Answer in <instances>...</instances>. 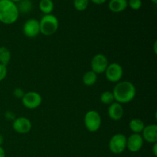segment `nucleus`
<instances>
[{
	"mask_svg": "<svg viewBox=\"0 0 157 157\" xmlns=\"http://www.w3.org/2000/svg\"><path fill=\"white\" fill-rule=\"evenodd\" d=\"M38 7L42 13H44V15H48L52 14V12H53L55 5L52 0H41L38 4Z\"/></svg>",
	"mask_w": 157,
	"mask_h": 157,
	"instance_id": "17",
	"label": "nucleus"
},
{
	"mask_svg": "<svg viewBox=\"0 0 157 157\" xmlns=\"http://www.w3.org/2000/svg\"><path fill=\"white\" fill-rule=\"evenodd\" d=\"M143 139L144 141L149 144H156L157 143V125L150 124L145 126L141 133Z\"/></svg>",
	"mask_w": 157,
	"mask_h": 157,
	"instance_id": "12",
	"label": "nucleus"
},
{
	"mask_svg": "<svg viewBox=\"0 0 157 157\" xmlns=\"http://www.w3.org/2000/svg\"><path fill=\"white\" fill-rule=\"evenodd\" d=\"M18 12L23 14H27L31 12L32 9V2L31 0H21L17 5Z\"/></svg>",
	"mask_w": 157,
	"mask_h": 157,
	"instance_id": "19",
	"label": "nucleus"
},
{
	"mask_svg": "<svg viewBox=\"0 0 157 157\" xmlns=\"http://www.w3.org/2000/svg\"><path fill=\"white\" fill-rule=\"evenodd\" d=\"M150 1H151L152 2L154 3V4H156L157 3V0H150Z\"/></svg>",
	"mask_w": 157,
	"mask_h": 157,
	"instance_id": "31",
	"label": "nucleus"
},
{
	"mask_svg": "<svg viewBox=\"0 0 157 157\" xmlns=\"http://www.w3.org/2000/svg\"><path fill=\"white\" fill-rule=\"evenodd\" d=\"M128 7L127 0H110L108 8L113 13H120Z\"/></svg>",
	"mask_w": 157,
	"mask_h": 157,
	"instance_id": "14",
	"label": "nucleus"
},
{
	"mask_svg": "<svg viewBox=\"0 0 157 157\" xmlns=\"http://www.w3.org/2000/svg\"><path fill=\"white\" fill-rule=\"evenodd\" d=\"M127 5L133 10H139L142 7V1L141 0H129L127 1Z\"/></svg>",
	"mask_w": 157,
	"mask_h": 157,
	"instance_id": "22",
	"label": "nucleus"
},
{
	"mask_svg": "<svg viewBox=\"0 0 157 157\" xmlns=\"http://www.w3.org/2000/svg\"><path fill=\"white\" fill-rule=\"evenodd\" d=\"M144 127V122L139 118H133L129 123V128L133 133H141Z\"/></svg>",
	"mask_w": 157,
	"mask_h": 157,
	"instance_id": "15",
	"label": "nucleus"
},
{
	"mask_svg": "<svg viewBox=\"0 0 157 157\" xmlns=\"http://www.w3.org/2000/svg\"><path fill=\"white\" fill-rule=\"evenodd\" d=\"M0 157H6V152L2 147H0Z\"/></svg>",
	"mask_w": 157,
	"mask_h": 157,
	"instance_id": "28",
	"label": "nucleus"
},
{
	"mask_svg": "<svg viewBox=\"0 0 157 157\" xmlns=\"http://www.w3.org/2000/svg\"><path fill=\"white\" fill-rule=\"evenodd\" d=\"M67 1H68V0H67Z\"/></svg>",
	"mask_w": 157,
	"mask_h": 157,
	"instance_id": "32",
	"label": "nucleus"
},
{
	"mask_svg": "<svg viewBox=\"0 0 157 157\" xmlns=\"http://www.w3.org/2000/svg\"><path fill=\"white\" fill-rule=\"evenodd\" d=\"M84 124L88 131L94 133V132H97L101 128L102 118L100 113L96 110H89L84 115Z\"/></svg>",
	"mask_w": 157,
	"mask_h": 157,
	"instance_id": "4",
	"label": "nucleus"
},
{
	"mask_svg": "<svg viewBox=\"0 0 157 157\" xmlns=\"http://www.w3.org/2000/svg\"><path fill=\"white\" fill-rule=\"evenodd\" d=\"M100 100H101L102 104L108 106L113 104L115 101L113 92L109 91V90H106V91L103 92L101 94V97H100Z\"/></svg>",
	"mask_w": 157,
	"mask_h": 157,
	"instance_id": "20",
	"label": "nucleus"
},
{
	"mask_svg": "<svg viewBox=\"0 0 157 157\" xmlns=\"http://www.w3.org/2000/svg\"><path fill=\"white\" fill-rule=\"evenodd\" d=\"M124 110L122 104H119L116 101L109 105L108 109H107V114H108L109 117L114 121H120L124 116Z\"/></svg>",
	"mask_w": 157,
	"mask_h": 157,
	"instance_id": "13",
	"label": "nucleus"
},
{
	"mask_svg": "<svg viewBox=\"0 0 157 157\" xmlns=\"http://www.w3.org/2000/svg\"><path fill=\"white\" fill-rule=\"evenodd\" d=\"M10 1L13 2H15V3H16V2H20L21 0H10Z\"/></svg>",
	"mask_w": 157,
	"mask_h": 157,
	"instance_id": "30",
	"label": "nucleus"
},
{
	"mask_svg": "<svg viewBox=\"0 0 157 157\" xmlns=\"http://www.w3.org/2000/svg\"><path fill=\"white\" fill-rule=\"evenodd\" d=\"M109 149L113 154H121L127 149V136L123 133H116L109 141Z\"/></svg>",
	"mask_w": 157,
	"mask_h": 157,
	"instance_id": "5",
	"label": "nucleus"
},
{
	"mask_svg": "<svg viewBox=\"0 0 157 157\" xmlns=\"http://www.w3.org/2000/svg\"><path fill=\"white\" fill-rule=\"evenodd\" d=\"M82 81L84 85L87 86V87L93 86L94 85L95 83L98 81V75L91 70L87 71L83 75Z\"/></svg>",
	"mask_w": 157,
	"mask_h": 157,
	"instance_id": "16",
	"label": "nucleus"
},
{
	"mask_svg": "<svg viewBox=\"0 0 157 157\" xmlns=\"http://www.w3.org/2000/svg\"><path fill=\"white\" fill-rule=\"evenodd\" d=\"M89 2L90 0H74V7L78 12H83L87 9Z\"/></svg>",
	"mask_w": 157,
	"mask_h": 157,
	"instance_id": "21",
	"label": "nucleus"
},
{
	"mask_svg": "<svg viewBox=\"0 0 157 157\" xmlns=\"http://www.w3.org/2000/svg\"><path fill=\"white\" fill-rule=\"evenodd\" d=\"M7 75V66L0 64V81H2Z\"/></svg>",
	"mask_w": 157,
	"mask_h": 157,
	"instance_id": "23",
	"label": "nucleus"
},
{
	"mask_svg": "<svg viewBox=\"0 0 157 157\" xmlns=\"http://www.w3.org/2000/svg\"><path fill=\"white\" fill-rule=\"evenodd\" d=\"M108 64V59L105 55L103 54H97L92 58L90 62L91 71H93L97 75H101L105 72Z\"/></svg>",
	"mask_w": 157,
	"mask_h": 157,
	"instance_id": "8",
	"label": "nucleus"
},
{
	"mask_svg": "<svg viewBox=\"0 0 157 157\" xmlns=\"http://www.w3.org/2000/svg\"><path fill=\"white\" fill-rule=\"evenodd\" d=\"M144 143L140 133H132L127 137V149L131 153H137L142 149Z\"/></svg>",
	"mask_w": 157,
	"mask_h": 157,
	"instance_id": "11",
	"label": "nucleus"
},
{
	"mask_svg": "<svg viewBox=\"0 0 157 157\" xmlns=\"http://www.w3.org/2000/svg\"><path fill=\"white\" fill-rule=\"evenodd\" d=\"M32 124L30 120L24 117L15 118L12 124L13 130L19 134H26L29 133L32 130Z\"/></svg>",
	"mask_w": 157,
	"mask_h": 157,
	"instance_id": "10",
	"label": "nucleus"
},
{
	"mask_svg": "<svg viewBox=\"0 0 157 157\" xmlns=\"http://www.w3.org/2000/svg\"><path fill=\"white\" fill-rule=\"evenodd\" d=\"M5 117L8 121H14L15 119V115L14 114L13 112L7 111L5 113Z\"/></svg>",
	"mask_w": 157,
	"mask_h": 157,
	"instance_id": "25",
	"label": "nucleus"
},
{
	"mask_svg": "<svg viewBox=\"0 0 157 157\" xmlns=\"http://www.w3.org/2000/svg\"><path fill=\"white\" fill-rule=\"evenodd\" d=\"M104 74L107 81L111 83H117L122 79L124 69L118 63H111L108 64Z\"/></svg>",
	"mask_w": 157,
	"mask_h": 157,
	"instance_id": "6",
	"label": "nucleus"
},
{
	"mask_svg": "<svg viewBox=\"0 0 157 157\" xmlns=\"http://www.w3.org/2000/svg\"><path fill=\"white\" fill-rule=\"evenodd\" d=\"M11 60V52L6 47H0V64L7 66Z\"/></svg>",
	"mask_w": 157,
	"mask_h": 157,
	"instance_id": "18",
	"label": "nucleus"
},
{
	"mask_svg": "<svg viewBox=\"0 0 157 157\" xmlns=\"http://www.w3.org/2000/svg\"><path fill=\"white\" fill-rule=\"evenodd\" d=\"M23 34L27 38H35L40 33L39 21L35 18H29L26 20L22 27Z\"/></svg>",
	"mask_w": 157,
	"mask_h": 157,
	"instance_id": "9",
	"label": "nucleus"
},
{
	"mask_svg": "<svg viewBox=\"0 0 157 157\" xmlns=\"http://www.w3.org/2000/svg\"><path fill=\"white\" fill-rule=\"evenodd\" d=\"M21 102L25 108L29 110L36 109L42 103V98L41 94L36 91H29L25 93L24 96L21 98Z\"/></svg>",
	"mask_w": 157,
	"mask_h": 157,
	"instance_id": "7",
	"label": "nucleus"
},
{
	"mask_svg": "<svg viewBox=\"0 0 157 157\" xmlns=\"http://www.w3.org/2000/svg\"><path fill=\"white\" fill-rule=\"evenodd\" d=\"M113 94L116 102L119 104H128L134 99L136 94V89L134 84L130 81H119L114 86Z\"/></svg>",
	"mask_w": 157,
	"mask_h": 157,
	"instance_id": "1",
	"label": "nucleus"
},
{
	"mask_svg": "<svg viewBox=\"0 0 157 157\" xmlns=\"http://www.w3.org/2000/svg\"><path fill=\"white\" fill-rule=\"evenodd\" d=\"M153 155H154L155 156H157V143H156V144H153Z\"/></svg>",
	"mask_w": 157,
	"mask_h": 157,
	"instance_id": "27",
	"label": "nucleus"
},
{
	"mask_svg": "<svg viewBox=\"0 0 157 157\" xmlns=\"http://www.w3.org/2000/svg\"><path fill=\"white\" fill-rule=\"evenodd\" d=\"M3 143H4V137H3L2 135L0 134V147H2Z\"/></svg>",
	"mask_w": 157,
	"mask_h": 157,
	"instance_id": "29",
	"label": "nucleus"
},
{
	"mask_svg": "<svg viewBox=\"0 0 157 157\" xmlns=\"http://www.w3.org/2000/svg\"><path fill=\"white\" fill-rule=\"evenodd\" d=\"M19 16L16 3L10 0H0V22L14 24Z\"/></svg>",
	"mask_w": 157,
	"mask_h": 157,
	"instance_id": "2",
	"label": "nucleus"
},
{
	"mask_svg": "<svg viewBox=\"0 0 157 157\" xmlns=\"http://www.w3.org/2000/svg\"><path fill=\"white\" fill-rule=\"evenodd\" d=\"M24 94H25L24 90H23L21 88H20V87H17V88L14 89L13 95L15 97V98L21 99L22 97L24 96Z\"/></svg>",
	"mask_w": 157,
	"mask_h": 157,
	"instance_id": "24",
	"label": "nucleus"
},
{
	"mask_svg": "<svg viewBox=\"0 0 157 157\" xmlns=\"http://www.w3.org/2000/svg\"><path fill=\"white\" fill-rule=\"evenodd\" d=\"M40 33L45 36H51L58 31L59 21L58 18L52 14L44 15L39 21Z\"/></svg>",
	"mask_w": 157,
	"mask_h": 157,
	"instance_id": "3",
	"label": "nucleus"
},
{
	"mask_svg": "<svg viewBox=\"0 0 157 157\" xmlns=\"http://www.w3.org/2000/svg\"><path fill=\"white\" fill-rule=\"evenodd\" d=\"M90 1L96 5H102L104 4L107 2V0H90Z\"/></svg>",
	"mask_w": 157,
	"mask_h": 157,
	"instance_id": "26",
	"label": "nucleus"
}]
</instances>
